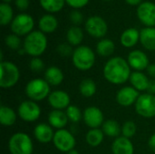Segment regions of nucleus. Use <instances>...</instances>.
I'll list each match as a JSON object with an SVG mask.
<instances>
[{
	"label": "nucleus",
	"instance_id": "obj_1",
	"mask_svg": "<svg viewBox=\"0 0 155 154\" xmlns=\"http://www.w3.org/2000/svg\"><path fill=\"white\" fill-rule=\"evenodd\" d=\"M103 74L104 79L110 84L121 85L129 81L132 73L127 60L121 56H115L105 63Z\"/></svg>",
	"mask_w": 155,
	"mask_h": 154
},
{
	"label": "nucleus",
	"instance_id": "obj_2",
	"mask_svg": "<svg viewBox=\"0 0 155 154\" xmlns=\"http://www.w3.org/2000/svg\"><path fill=\"white\" fill-rule=\"evenodd\" d=\"M23 48L32 57H39L47 48V38L41 31H33L24 40Z\"/></svg>",
	"mask_w": 155,
	"mask_h": 154
},
{
	"label": "nucleus",
	"instance_id": "obj_3",
	"mask_svg": "<svg viewBox=\"0 0 155 154\" xmlns=\"http://www.w3.org/2000/svg\"><path fill=\"white\" fill-rule=\"evenodd\" d=\"M74 67L80 71H88L95 64V54L92 48L86 45L77 46L72 55Z\"/></svg>",
	"mask_w": 155,
	"mask_h": 154
},
{
	"label": "nucleus",
	"instance_id": "obj_4",
	"mask_svg": "<svg viewBox=\"0 0 155 154\" xmlns=\"http://www.w3.org/2000/svg\"><path fill=\"white\" fill-rule=\"evenodd\" d=\"M25 95L29 100L34 102H40L48 98L51 93L50 84L42 78H35L30 80L25 88Z\"/></svg>",
	"mask_w": 155,
	"mask_h": 154
},
{
	"label": "nucleus",
	"instance_id": "obj_5",
	"mask_svg": "<svg viewBox=\"0 0 155 154\" xmlns=\"http://www.w3.org/2000/svg\"><path fill=\"white\" fill-rule=\"evenodd\" d=\"M8 150L11 154H33L34 144L27 133L18 132L10 137Z\"/></svg>",
	"mask_w": 155,
	"mask_h": 154
},
{
	"label": "nucleus",
	"instance_id": "obj_6",
	"mask_svg": "<svg viewBox=\"0 0 155 154\" xmlns=\"http://www.w3.org/2000/svg\"><path fill=\"white\" fill-rule=\"evenodd\" d=\"M0 86L3 89L14 87L20 79V71L16 64L9 61H2L0 64Z\"/></svg>",
	"mask_w": 155,
	"mask_h": 154
},
{
	"label": "nucleus",
	"instance_id": "obj_7",
	"mask_svg": "<svg viewBox=\"0 0 155 154\" xmlns=\"http://www.w3.org/2000/svg\"><path fill=\"white\" fill-rule=\"evenodd\" d=\"M134 108L136 113L141 117L147 119L155 117V95L148 93L140 94Z\"/></svg>",
	"mask_w": 155,
	"mask_h": 154
},
{
	"label": "nucleus",
	"instance_id": "obj_8",
	"mask_svg": "<svg viewBox=\"0 0 155 154\" xmlns=\"http://www.w3.org/2000/svg\"><path fill=\"white\" fill-rule=\"evenodd\" d=\"M34 25L35 22L33 17L28 14L22 13L13 19L11 23V31L18 36L27 35L33 32Z\"/></svg>",
	"mask_w": 155,
	"mask_h": 154
},
{
	"label": "nucleus",
	"instance_id": "obj_9",
	"mask_svg": "<svg viewBox=\"0 0 155 154\" xmlns=\"http://www.w3.org/2000/svg\"><path fill=\"white\" fill-rule=\"evenodd\" d=\"M53 143L58 151L67 153L74 149L76 141L71 132L65 129H61L54 133Z\"/></svg>",
	"mask_w": 155,
	"mask_h": 154
},
{
	"label": "nucleus",
	"instance_id": "obj_10",
	"mask_svg": "<svg viewBox=\"0 0 155 154\" xmlns=\"http://www.w3.org/2000/svg\"><path fill=\"white\" fill-rule=\"evenodd\" d=\"M18 116L26 123H33L39 119L41 108L36 102L26 100L22 102L17 109Z\"/></svg>",
	"mask_w": 155,
	"mask_h": 154
},
{
	"label": "nucleus",
	"instance_id": "obj_11",
	"mask_svg": "<svg viewBox=\"0 0 155 154\" xmlns=\"http://www.w3.org/2000/svg\"><path fill=\"white\" fill-rule=\"evenodd\" d=\"M85 30L91 36L94 38H102L106 34L108 31V26L103 17L93 15L86 20Z\"/></svg>",
	"mask_w": 155,
	"mask_h": 154
},
{
	"label": "nucleus",
	"instance_id": "obj_12",
	"mask_svg": "<svg viewBox=\"0 0 155 154\" xmlns=\"http://www.w3.org/2000/svg\"><path fill=\"white\" fill-rule=\"evenodd\" d=\"M83 120L90 129L100 128L104 123V117L102 110L96 106H89L83 113Z\"/></svg>",
	"mask_w": 155,
	"mask_h": 154
},
{
	"label": "nucleus",
	"instance_id": "obj_13",
	"mask_svg": "<svg viewBox=\"0 0 155 154\" xmlns=\"http://www.w3.org/2000/svg\"><path fill=\"white\" fill-rule=\"evenodd\" d=\"M137 16L147 27L155 26V4L153 2H143L138 5Z\"/></svg>",
	"mask_w": 155,
	"mask_h": 154
},
{
	"label": "nucleus",
	"instance_id": "obj_14",
	"mask_svg": "<svg viewBox=\"0 0 155 154\" xmlns=\"http://www.w3.org/2000/svg\"><path fill=\"white\" fill-rule=\"evenodd\" d=\"M49 105L54 110H66L71 104L70 95L62 90H56L51 92L47 98Z\"/></svg>",
	"mask_w": 155,
	"mask_h": 154
},
{
	"label": "nucleus",
	"instance_id": "obj_15",
	"mask_svg": "<svg viewBox=\"0 0 155 154\" xmlns=\"http://www.w3.org/2000/svg\"><path fill=\"white\" fill-rule=\"evenodd\" d=\"M127 62L131 68L138 72L146 70L150 65L147 54L141 50H134L130 52L127 57Z\"/></svg>",
	"mask_w": 155,
	"mask_h": 154
},
{
	"label": "nucleus",
	"instance_id": "obj_16",
	"mask_svg": "<svg viewBox=\"0 0 155 154\" xmlns=\"http://www.w3.org/2000/svg\"><path fill=\"white\" fill-rule=\"evenodd\" d=\"M140 93L133 86H125L121 88L116 94V102L119 105L124 107H129L135 104Z\"/></svg>",
	"mask_w": 155,
	"mask_h": 154
},
{
	"label": "nucleus",
	"instance_id": "obj_17",
	"mask_svg": "<svg viewBox=\"0 0 155 154\" xmlns=\"http://www.w3.org/2000/svg\"><path fill=\"white\" fill-rule=\"evenodd\" d=\"M54 133L53 127L49 123H39L34 129V136L37 142L41 143H48L53 142Z\"/></svg>",
	"mask_w": 155,
	"mask_h": 154
},
{
	"label": "nucleus",
	"instance_id": "obj_18",
	"mask_svg": "<svg viewBox=\"0 0 155 154\" xmlns=\"http://www.w3.org/2000/svg\"><path fill=\"white\" fill-rule=\"evenodd\" d=\"M112 152L113 154H134V147L130 139L119 136L113 142Z\"/></svg>",
	"mask_w": 155,
	"mask_h": 154
},
{
	"label": "nucleus",
	"instance_id": "obj_19",
	"mask_svg": "<svg viewBox=\"0 0 155 154\" xmlns=\"http://www.w3.org/2000/svg\"><path fill=\"white\" fill-rule=\"evenodd\" d=\"M69 120L65 112L62 110H53L48 114V123L57 130L64 129Z\"/></svg>",
	"mask_w": 155,
	"mask_h": 154
},
{
	"label": "nucleus",
	"instance_id": "obj_20",
	"mask_svg": "<svg viewBox=\"0 0 155 154\" xmlns=\"http://www.w3.org/2000/svg\"><path fill=\"white\" fill-rule=\"evenodd\" d=\"M129 82L131 83V85L135 90H137L138 92H143V91H147L150 79L143 72L134 71L131 74Z\"/></svg>",
	"mask_w": 155,
	"mask_h": 154
},
{
	"label": "nucleus",
	"instance_id": "obj_21",
	"mask_svg": "<svg viewBox=\"0 0 155 154\" xmlns=\"http://www.w3.org/2000/svg\"><path fill=\"white\" fill-rule=\"evenodd\" d=\"M140 42L149 51H155V27H144L140 31Z\"/></svg>",
	"mask_w": 155,
	"mask_h": 154
},
{
	"label": "nucleus",
	"instance_id": "obj_22",
	"mask_svg": "<svg viewBox=\"0 0 155 154\" xmlns=\"http://www.w3.org/2000/svg\"><path fill=\"white\" fill-rule=\"evenodd\" d=\"M64 79V73L57 66H50L45 72V80L50 84V86L60 85Z\"/></svg>",
	"mask_w": 155,
	"mask_h": 154
},
{
	"label": "nucleus",
	"instance_id": "obj_23",
	"mask_svg": "<svg viewBox=\"0 0 155 154\" xmlns=\"http://www.w3.org/2000/svg\"><path fill=\"white\" fill-rule=\"evenodd\" d=\"M140 41V32L136 28H128L123 32L120 37L121 44L126 48L134 47Z\"/></svg>",
	"mask_w": 155,
	"mask_h": 154
},
{
	"label": "nucleus",
	"instance_id": "obj_24",
	"mask_svg": "<svg viewBox=\"0 0 155 154\" xmlns=\"http://www.w3.org/2000/svg\"><path fill=\"white\" fill-rule=\"evenodd\" d=\"M38 26L40 31L44 34H50L54 32L58 27V21L55 16L51 14H47L40 18Z\"/></svg>",
	"mask_w": 155,
	"mask_h": 154
},
{
	"label": "nucleus",
	"instance_id": "obj_25",
	"mask_svg": "<svg viewBox=\"0 0 155 154\" xmlns=\"http://www.w3.org/2000/svg\"><path fill=\"white\" fill-rule=\"evenodd\" d=\"M17 119V114L14 109L9 106L1 105L0 107V123L3 126L10 127L15 124Z\"/></svg>",
	"mask_w": 155,
	"mask_h": 154
},
{
	"label": "nucleus",
	"instance_id": "obj_26",
	"mask_svg": "<svg viewBox=\"0 0 155 154\" xmlns=\"http://www.w3.org/2000/svg\"><path fill=\"white\" fill-rule=\"evenodd\" d=\"M102 131L108 137L117 138L122 133V126L115 120H107L103 123Z\"/></svg>",
	"mask_w": 155,
	"mask_h": 154
},
{
	"label": "nucleus",
	"instance_id": "obj_27",
	"mask_svg": "<svg viewBox=\"0 0 155 154\" xmlns=\"http://www.w3.org/2000/svg\"><path fill=\"white\" fill-rule=\"evenodd\" d=\"M104 133L100 128L96 129H90L86 135H85V141L87 144L91 147H98L102 144L104 142Z\"/></svg>",
	"mask_w": 155,
	"mask_h": 154
},
{
	"label": "nucleus",
	"instance_id": "obj_28",
	"mask_svg": "<svg viewBox=\"0 0 155 154\" xmlns=\"http://www.w3.org/2000/svg\"><path fill=\"white\" fill-rule=\"evenodd\" d=\"M66 39L72 46H80L84 39V33L81 27L76 25L71 26L66 33Z\"/></svg>",
	"mask_w": 155,
	"mask_h": 154
},
{
	"label": "nucleus",
	"instance_id": "obj_29",
	"mask_svg": "<svg viewBox=\"0 0 155 154\" xmlns=\"http://www.w3.org/2000/svg\"><path fill=\"white\" fill-rule=\"evenodd\" d=\"M115 44L111 39H102L97 43L96 45V52L100 56L108 57L114 53Z\"/></svg>",
	"mask_w": 155,
	"mask_h": 154
},
{
	"label": "nucleus",
	"instance_id": "obj_30",
	"mask_svg": "<svg viewBox=\"0 0 155 154\" xmlns=\"http://www.w3.org/2000/svg\"><path fill=\"white\" fill-rule=\"evenodd\" d=\"M96 90H97L96 84L91 78H85L80 83L79 92L85 98L93 97L95 94Z\"/></svg>",
	"mask_w": 155,
	"mask_h": 154
},
{
	"label": "nucleus",
	"instance_id": "obj_31",
	"mask_svg": "<svg viewBox=\"0 0 155 154\" xmlns=\"http://www.w3.org/2000/svg\"><path fill=\"white\" fill-rule=\"evenodd\" d=\"M41 6L50 13H56L60 11L64 5L65 0H39Z\"/></svg>",
	"mask_w": 155,
	"mask_h": 154
},
{
	"label": "nucleus",
	"instance_id": "obj_32",
	"mask_svg": "<svg viewBox=\"0 0 155 154\" xmlns=\"http://www.w3.org/2000/svg\"><path fill=\"white\" fill-rule=\"evenodd\" d=\"M13 9L6 4L2 3L0 5V24L2 25H6L13 21Z\"/></svg>",
	"mask_w": 155,
	"mask_h": 154
},
{
	"label": "nucleus",
	"instance_id": "obj_33",
	"mask_svg": "<svg viewBox=\"0 0 155 154\" xmlns=\"http://www.w3.org/2000/svg\"><path fill=\"white\" fill-rule=\"evenodd\" d=\"M65 113L67 115L69 122H71L73 123H77L83 119V113H82L80 108L77 107L76 105H70L65 110Z\"/></svg>",
	"mask_w": 155,
	"mask_h": 154
},
{
	"label": "nucleus",
	"instance_id": "obj_34",
	"mask_svg": "<svg viewBox=\"0 0 155 154\" xmlns=\"http://www.w3.org/2000/svg\"><path fill=\"white\" fill-rule=\"evenodd\" d=\"M137 131V126L134 122L133 121H126L123 125H122V136L131 139L134 137Z\"/></svg>",
	"mask_w": 155,
	"mask_h": 154
},
{
	"label": "nucleus",
	"instance_id": "obj_35",
	"mask_svg": "<svg viewBox=\"0 0 155 154\" xmlns=\"http://www.w3.org/2000/svg\"><path fill=\"white\" fill-rule=\"evenodd\" d=\"M5 44L11 50H17L18 51L19 49H21L22 41L20 39V36H18L15 34H8L5 36Z\"/></svg>",
	"mask_w": 155,
	"mask_h": 154
},
{
	"label": "nucleus",
	"instance_id": "obj_36",
	"mask_svg": "<svg viewBox=\"0 0 155 154\" xmlns=\"http://www.w3.org/2000/svg\"><path fill=\"white\" fill-rule=\"evenodd\" d=\"M29 67L34 73H41L45 69V63L40 57H33L29 63Z\"/></svg>",
	"mask_w": 155,
	"mask_h": 154
},
{
	"label": "nucleus",
	"instance_id": "obj_37",
	"mask_svg": "<svg viewBox=\"0 0 155 154\" xmlns=\"http://www.w3.org/2000/svg\"><path fill=\"white\" fill-rule=\"evenodd\" d=\"M56 51L57 53L64 57H68V56H72L74 54L73 47L70 44H66V43H63L60 44L57 47H56Z\"/></svg>",
	"mask_w": 155,
	"mask_h": 154
},
{
	"label": "nucleus",
	"instance_id": "obj_38",
	"mask_svg": "<svg viewBox=\"0 0 155 154\" xmlns=\"http://www.w3.org/2000/svg\"><path fill=\"white\" fill-rule=\"evenodd\" d=\"M70 21L72 24H74V25L78 26V25L82 24L84 21V15H82V13L78 10H74L70 13L69 15Z\"/></svg>",
	"mask_w": 155,
	"mask_h": 154
},
{
	"label": "nucleus",
	"instance_id": "obj_39",
	"mask_svg": "<svg viewBox=\"0 0 155 154\" xmlns=\"http://www.w3.org/2000/svg\"><path fill=\"white\" fill-rule=\"evenodd\" d=\"M65 2L72 7L78 9V8H82L84 6H85L89 0H65Z\"/></svg>",
	"mask_w": 155,
	"mask_h": 154
},
{
	"label": "nucleus",
	"instance_id": "obj_40",
	"mask_svg": "<svg viewBox=\"0 0 155 154\" xmlns=\"http://www.w3.org/2000/svg\"><path fill=\"white\" fill-rule=\"evenodd\" d=\"M16 7L20 11H25L29 7V0H15Z\"/></svg>",
	"mask_w": 155,
	"mask_h": 154
},
{
	"label": "nucleus",
	"instance_id": "obj_41",
	"mask_svg": "<svg viewBox=\"0 0 155 154\" xmlns=\"http://www.w3.org/2000/svg\"><path fill=\"white\" fill-rule=\"evenodd\" d=\"M148 93L150 94H153L155 95V79H151L149 82V85L146 91Z\"/></svg>",
	"mask_w": 155,
	"mask_h": 154
},
{
	"label": "nucleus",
	"instance_id": "obj_42",
	"mask_svg": "<svg viewBox=\"0 0 155 154\" xmlns=\"http://www.w3.org/2000/svg\"><path fill=\"white\" fill-rule=\"evenodd\" d=\"M146 70L149 76L152 77V79H155V64H150Z\"/></svg>",
	"mask_w": 155,
	"mask_h": 154
},
{
	"label": "nucleus",
	"instance_id": "obj_43",
	"mask_svg": "<svg viewBox=\"0 0 155 154\" xmlns=\"http://www.w3.org/2000/svg\"><path fill=\"white\" fill-rule=\"evenodd\" d=\"M148 146H149V148H150L153 152H155V133H153V134L149 138Z\"/></svg>",
	"mask_w": 155,
	"mask_h": 154
},
{
	"label": "nucleus",
	"instance_id": "obj_44",
	"mask_svg": "<svg viewBox=\"0 0 155 154\" xmlns=\"http://www.w3.org/2000/svg\"><path fill=\"white\" fill-rule=\"evenodd\" d=\"M142 1L143 0H125V2L131 5H140L142 4Z\"/></svg>",
	"mask_w": 155,
	"mask_h": 154
},
{
	"label": "nucleus",
	"instance_id": "obj_45",
	"mask_svg": "<svg viewBox=\"0 0 155 154\" xmlns=\"http://www.w3.org/2000/svg\"><path fill=\"white\" fill-rule=\"evenodd\" d=\"M66 154H80V153H79V152H78V151H76L75 149H74V150H72V151L68 152Z\"/></svg>",
	"mask_w": 155,
	"mask_h": 154
},
{
	"label": "nucleus",
	"instance_id": "obj_46",
	"mask_svg": "<svg viewBox=\"0 0 155 154\" xmlns=\"http://www.w3.org/2000/svg\"><path fill=\"white\" fill-rule=\"evenodd\" d=\"M4 1V3H6V4H8V3H10L12 0H3Z\"/></svg>",
	"mask_w": 155,
	"mask_h": 154
},
{
	"label": "nucleus",
	"instance_id": "obj_47",
	"mask_svg": "<svg viewBox=\"0 0 155 154\" xmlns=\"http://www.w3.org/2000/svg\"><path fill=\"white\" fill-rule=\"evenodd\" d=\"M105 1H113V0H105Z\"/></svg>",
	"mask_w": 155,
	"mask_h": 154
}]
</instances>
